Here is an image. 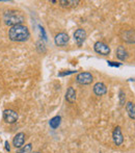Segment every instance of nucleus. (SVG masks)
<instances>
[{
	"mask_svg": "<svg viewBox=\"0 0 135 153\" xmlns=\"http://www.w3.org/2000/svg\"><path fill=\"white\" fill-rule=\"evenodd\" d=\"M58 3H60L61 6H70V5H77L78 3H80V0H60L58 1Z\"/></svg>",
	"mask_w": 135,
	"mask_h": 153,
	"instance_id": "obj_16",
	"label": "nucleus"
},
{
	"mask_svg": "<svg viewBox=\"0 0 135 153\" xmlns=\"http://www.w3.org/2000/svg\"><path fill=\"white\" fill-rule=\"evenodd\" d=\"M60 123H61V117L60 116H55V117H53L49 121V125H50V127L52 129H56L60 125Z\"/></svg>",
	"mask_w": 135,
	"mask_h": 153,
	"instance_id": "obj_15",
	"label": "nucleus"
},
{
	"mask_svg": "<svg viewBox=\"0 0 135 153\" xmlns=\"http://www.w3.org/2000/svg\"><path fill=\"white\" fill-rule=\"evenodd\" d=\"M19 115L14 109H4L3 111V120L7 124H14L18 121Z\"/></svg>",
	"mask_w": 135,
	"mask_h": 153,
	"instance_id": "obj_5",
	"label": "nucleus"
},
{
	"mask_svg": "<svg viewBox=\"0 0 135 153\" xmlns=\"http://www.w3.org/2000/svg\"><path fill=\"white\" fill-rule=\"evenodd\" d=\"M107 64L109 65V66L111 67H121L122 66V62H112V61H108L107 62Z\"/></svg>",
	"mask_w": 135,
	"mask_h": 153,
	"instance_id": "obj_20",
	"label": "nucleus"
},
{
	"mask_svg": "<svg viewBox=\"0 0 135 153\" xmlns=\"http://www.w3.org/2000/svg\"><path fill=\"white\" fill-rule=\"evenodd\" d=\"M126 111H127L130 119L135 120V103L131 102V101L126 103Z\"/></svg>",
	"mask_w": 135,
	"mask_h": 153,
	"instance_id": "obj_14",
	"label": "nucleus"
},
{
	"mask_svg": "<svg viewBox=\"0 0 135 153\" xmlns=\"http://www.w3.org/2000/svg\"><path fill=\"white\" fill-rule=\"evenodd\" d=\"M76 81L81 85H89L94 81V76L89 72H81L76 76Z\"/></svg>",
	"mask_w": 135,
	"mask_h": 153,
	"instance_id": "obj_4",
	"label": "nucleus"
},
{
	"mask_svg": "<svg viewBox=\"0 0 135 153\" xmlns=\"http://www.w3.org/2000/svg\"><path fill=\"white\" fill-rule=\"evenodd\" d=\"M86 36H87L86 31L83 28H78L74 32V41L76 42V44L78 45V46H81V45L85 42Z\"/></svg>",
	"mask_w": 135,
	"mask_h": 153,
	"instance_id": "obj_7",
	"label": "nucleus"
},
{
	"mask_svg": "<svg viewBox=\"0 0 135 153\" xmlns=\"http://www.w3.org/2000/svg\"><path fill=\"white\" fill-rule=\"evenodd\" d=\"M122 40L125 41L128 44H135V30L128 29L122 32Z\"/></svg>",
	"mask_w": 135,
	"mask_h": 153,
	"instance_id": "obj_9",
	"label": "nucleus"
},
{
	"mask_svg": "<svg viewBox=\"0 0 135 153\" xmlns=\"http://www.w3.org/2000/svg\"><path fill=\"white\" fill-rule=\"evenodd\" d=\"M94 50H95L96 53L100 55H103V56H106V55L110 54V47L104 42H101V41H98V42L95 43L94 45Z\"/></svg>",
	"mask_w": 135,
	"mask_h": 153,
	"instance_id": "obj_3",
	"label": "nucleus"
},
{
	"mask_svg": "<svg viewBox=\"0 0 135 153\" xmlns=\"http://www.w3.org/2000/svg\"><path fill=\"white\" fill-rule=\"evenodd\" d=\"M36 47H38V51H40V52H43V53L46 52V48H45L44 44H43L42 42L36 43Z\"/></svg>",
	"mask_w": 135,
	"mask_h": 153,
	"instance_id": "obj_19",
	"label": "nucleus"
},
{
	"mask_svg": "<svg viewBox=\"0 0 135 153\" xmlns=\"http://www.w3.org/2000/svg\"><path fill=\"white\" fill-rule=\"evenodd\" d=\"M3 21L7 26H15V25L23 24L25 21V16L17 10H8L3 14Z\"/></svg>",
	"mask_w": 135,
	"mask_h": 153,
	"instance_id": "obj_2",
	"label": "nucleus"
},
{
	"mask_svg": "<svg viewBox=\"0 0 135 153\" xmlns=\"http://www.w3.org/2000/svg\"><path fill=\"white\" fill-rule=\"evenodd\" d=\"M31 150H32V145L31 144H27V145L22 146L21 148L17 149L16 153H30Z\"/></svg>",
	"mask_w": 135,
	"mask_h": 153,
	"instance_id": "obj_17",
	"label": "nucleus"
},
{
	"mask_svg": "<svg viewBox=\"0 0 135 153\" xmlns=\"http://www.w3.org/2000/svg\"><path fill=\"white\" fill-rule=\"evenodd\" d=\"M76 98H77V94L75 89L73 87H69L67 92H66V100L69 103H74L76 101Z\"/></svg>",
	"mask_w": 135,
	"mask_h": 153,
	"instance_id": "obj_12",
	"label": "nucleus"
},
{
	"mask_svg": "<svg viewBox=\"0 0 135 153\" xmlns=\"http://www.w3.org/2000/svg\"><path fill=\"white\" fill-rule=\"evenodd\" d=\"M129 56V53H128L127 49L125 48L124 46H119L117 49V57L120 59V61L124 62L128 59Z\"/></svg>",
	"mask_w": 135,
	"mask_h": 153,
	"instance_id": "obj_13",
	"label": "nucleus"
},
{
	"mask_svg": "<svg viewBox=\"0 0 135 153\" xmlns=\"http://www.w3.org/2000/svg\"><path fill=\"white\" fill-rule=\"evenodd\" d=\"M119 99H120V104H121V105L126 104V94H125V92H124V91H120Z\"/></svg>",
	"mask_w": 135,
	"mask_h": 153,
	"instance_id": "obj_18",
	"label": "nucleus"
},
{
	"mask_svg": "<svg viewBox=\"0 0 135 153\" xmlns=\"http://www.w3.org/2000/svg\"><path fill=\"white\" fill-rule=\"evenodd\" d=\"M4 145H5V149H6V151H8V152H10V143H8L7 141H5V143H4Z\"/></svg>",
	"mask_w": 135,
	"mask_h": 153,
	"instance_id": "obj_22",
	"label": "nucleus"
},
{
	"mask_svg": "<svg viewBox=\"0 0 135 153\" xmlns=\"http://www.w3.org/2000/svg\"><path fill=\"white\" fill-rule=\"evenodd\" d=\"M8 38L13 42H26L30 38V32L27 26L23 24L12 26L8 30Z\"/></svg>",
	"mask_w": 135,
	"mask_h": 153,
	"instance_id": "obj_1",
	"label": "nucleus"
},
{
	"mask_svg": "<svg viewBox=\"0 0 135 153\" xmlns=\"http://www.w3.org/2000/svg\"><path fill=\"white\" fill-rule=\"evenodd\" d=\"M33 153H42V152H40V151H35V152H33Z\"/></svg>",
	"mask_w": 135,
	"mask_h": 153,
	"instance_id": "obj_23",
	"label": "nucleus"
},
{
	"mask_svg": "<svg viewBox=\"0 0 135 153\" xmlns=\"http://www.w3.org/2000/svg\"><path fill=\"white\" fill-rule=\"evenodd\" d=\"M112 140H113V143L117 146H121L124 143V135L122 133V129L120 126H117L114 128V130H113Z\"/></svg>",
	"mask_w": 135,
	"mask_h": 153,
	"instance_id": "obj_8",
	"label": "nucleus"
},
{
	"mask_svg": "<svg viewBox=\"0 0 135 153\" xmlns=\"http://www.w3.org/2000/svg\"><path fill=\"white\" fill-rule=\"evenodd\" d=\"M25 143V133L24 132H19L17 133L14 137V140H13V146L17 149L21 148L22 146H24Z\"/></svg>",
	"mask_w": 135,
	"mask_h": 153,
	"instance_id": "obj_10",
	"label": "nucleus"
},
{
	"mask_svg": "<svg viewBox=\"0 0 135 153\" xmlns=\"http://www.w3.org/2000/svg\"><path fill=\"white\" fill-rule=\"evenodd\" d=\"M93 91L95 93V95H97V96H99V97L104 96L107 93V87L104 82H97L94 85Z\"/></svg>",
	"mask_w": 135,
	"mask_h": 153,
	"instance_id": "obj_11",
	"label": "nucleus"
},
{
	"mask_svg": "<svg viewBox=\"0 0 135 153\" xmlns=\"http://www.w3.org/2000/svg\"><path fill=\"white\" fill-rule=\"evenodd\" d=\"M73 73H76V71H66V72H61L58 74V76H66V75H70Z\"/></svg>",
	"mask_w": 135,
	"mask_h": 153,
	"instance_id": "obj_21",
	"label": "nucleus"
},
{
	"mask_svg": "<svg viewBox=\"0 0 135 153\" xmlns=\"http://www.w3.org/2000/svg\"><path fill=\"white\" fill-rule=\"evenodd\" d=\"M70 41V36H69L68 33L66 32H59L55 36L54 38V42H55V45L58 47H63L69 43Z\"/></svg>",
	"mask_w": 135,
	"mask_h": 153,
	"instance_id": "obj_6",
	"label": "nucleus"
}]
</instances>
